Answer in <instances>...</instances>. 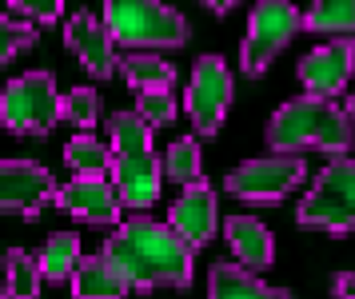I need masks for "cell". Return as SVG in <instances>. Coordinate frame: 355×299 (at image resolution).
<instances>
[{"label": "cell", "mask_w": 355, "mask_h": 299, "mask_svg": "<svg viewBox=\"0 0 355 299\" xmlns=\"http://www.w3.org/2000/svg\"><path fill=\"white\" fill-rule=\"evenodd\" d=\"M56 180L36 160H0V212L36 220L44 204H56Z\"/></svg>", "instance_id": "30bf717a"}, {"label": "cell", "mask_w": 355, "mask_h": 299, "mask_svg": "<svg viewBox=\"0 0 355 299\" xmlns=\"http://www.w3.org/2000/svg\"><path fill=\"white\" fill-rule=\"evenodd\" d=\"M304 180H307L304 156H259L232 168L224 176V191L240 204L272 207V204H284Z\"/></svg>", "instance_id": "ba28073f"}, {"label": "cell", "mask_w": 355, "mask_h": 299, "mask_svg": "<svg viewBox=\"0 0 355 299\" xmlns=\"http://www.w3.org/2000/svg\"><path fill=\"white\" fill-rule=\"evenodd\" d=\"M64 120L76 124L84 136H92V128L100 124V92L96 88H72L64 96Z\"/></svg>", "instance_id": "cb8c5ba5"}, {"label": "cell", "mask_w": 355, "mask_h": 299, "mask_svg": "<svg viewBox=\"0 0 355 299\" xmlns=\"http://www.w3.org/2000/svg\"><path fill=\"white\" fill-rule=\"evenodd\" d=\"M33 44H36V24L20 20V16H0V64H8Z\"/></svg>", "instance_id": "484cf974"}, {"label": "cell", "mask_w": 355, "mask_h": 299, "mask_svg": "<svg viewBox=\"0 0 355 299\" xmlns=\"http://www.w3.org/2000/svg\"><path fill=\"white\" fill-rule=\"evenodd\" d=\"M44 284V271H40V255L28 252H8L4 255V287L12 299H36Z\"/></svg>", "instance_id": "44dd1931"}, {"label": "cell", "mask_w": 355, "mask_h": 299, "mask_svg": "<svg viewBox=\"0 0 355 299\" xmlns=\"http://www.w3.org/2000/svg\"><path fill=\"white\" fill-rule=\"evenodd\" d=\"M208 8H211V12H220V16H224V12H232V8H236V4H232V0H224V4H216V0H211Z\"/></svg>", "instance_id": "f1b7e54d"}, {"label": "cell", "mask_w": 355, "mask_h": 299, "mask_svg": "<svg viewBox=\"0 0 355 299\" xmlns=\"http://www.w3.org/2000/svg\"><path fill=\"white\" fill-rule=\"evenodd\" d=\"M56 207L80 223L108 228V223H120V207L124 204H120V196L112 188V176H72L64 188L56 191Z\"/></svg>", "instance_id": "4fadbf2b"}, {"label": "cell", "mask_w": 355, "mask_h": 299, "mask_svg": "<svg viewBox=\"0 0 355 299\" xmlns=\"http://www.w3.org/2000/svg\"><path fill=\"white\" fill-rule=\"evenodd\" d=\"M304 32L327 40H355V0H315L304 8Z\"/></svg>", "instance_id": "ac0fdd59"}, {"label": "cell", "mask_w": 355, "mask_h": 299, "mask_svg": "<svg viewBox=\"0 0 355 299\" xmlns=\"http://www.w3.org/2000/svg\"><path fill=\"white\" fill-rule=\"evenodd\" d=\"M120 76L128 80V88H136V96H140V92L172 88V84H176V68L164 60V56L136 52V56H124V60H120Z\"/></svg>", "instance_id": "d6986e66"}, {"label": "cell", "mask_w": 355, "mask_h": 299, "mask_svg": "<svg viewBox=\"0 0 355 299\" xmlns=\"http://www.w3.org/2000/svg\"><path fill=\"white\" fill-rule=\"evenodd\" d=\"M108 148H112V188L120 204L132 212H148L160 200L164 164L152 152V128L136 112L108 116Z\"/></svg>", "instance_id": "3957f363"}, {"label": "cell", "mask_w": 355, "mask_h": 299, "mask_svg": "<svg viewBox=\"0 0 355 299\" xmlns=\"http://www.w3.org/2000/svg\"><path fill=\"white\" fill-rule=\"evenodd\" d=\"M64 164L72 168L76 176H104L112 168V148L96 136H72L64 148Z\"/></svg>", "instance_id": "7402d4cb"}, {"label": "cell", "mask_w": 355, "mask_h": 299, "mask_svg": "<svg viewBox=\"0 0 355 299\" xmlns=\"http://www.w3.org/2000/svg\"><path fill=\"white\" fill-rule=\"evenodd\" d=\"M232 96H236V80L224 56H200L192 64V80L184 88V112L192 120L196 136H216L224 128L227 112H232Z\"/></svg>", "instance_id": "9c48e42d"}, {"label": "cell", "mask_w": 355, "mask_h": 299, "mask_svg": "<svg viewBox=\"0 0 355 299\" xmlns=\"http://www.w3.org/2000/svg\"><path fill=\"white\" fill-rule=\"evenodd\" d=\"M352 72H355V40H323L295 68L307 96H320V100H339L352 88Z\"/></svg>", "instance_id": "8fae6325"}, {"label": "cell", "mask_w": 355, "mask_h": 299, "mask_svg": "<svg viewBox=\"0 0 355 299\" xmlns=\"http://www.w3.org/2000/svg\"><path fill=\"white\" fill-rule=\"evenodd\" d=\"M208 299H291L284 287L256 280V271L240 264H216L208 271Z\"/></svg>", "instance_id": "e0dca14e"}, {"label": "cell", "mask_w": 355, "mask_h": 299, "mask_svg": "<svg viewBox=\"0 0 355 299\" xmlns=\"http://www.w3.org/2000/svg\"><path fill=\"white\" fill-rule=\"evenodd\" d=\"M0 299H12V296H8V287H4V284H0Z\"/></svg>", "instance_id": "4dcf8cb0"}, {"label": "cell", "mask_w": 355, "mask_h": 299, "mask_svg": "<svg viewBox=\"0 0 355 299\" xmlns=\"http://www.w3.org/2000/svg\"><path fill=\"white\" fill-rule=\"evenodd\" d=\"M168 228L192 252H200L204 244L216 239V232H220V200H216V188H211L208 180H200V184L180 191L176 204L168 207Z\"/></svg>", "instance_id": "7c38bea8"}, {"label": "cell", "mask_w": 355, "mask_h": 299, "mask_svg": "<svg viewBox=\"0 0 355 299\" xmlns=\"http://www.w3.org/2000/svg\"><path fill=\"white\" fill-rule=\"evenodd\" d=\"M104 255L124 271L132 291L188 287L196 271V252L168 228V220L132 216L104 239Z\"/></svg>", "instance_id": "6da1fadb"}, {"label": "cell", "mask_w": 355, "mask_h": 299, "mask_svg": "<svg viewBox=\"0 0 355 299\" xmlns=\"http://www.w3.org/2000/svg\"><path fill=\"white\" fill-rule=\"evenodd\" d=\"M343 108H347V116H352V124H355V96H347V104H343Z\"/></svg>", "instance_id": "f546056e"}, {"label": "cell", "mask_w": 355, "mask_h": 299, "mask_svg": "<svg viewBox=\"0 0 355 299\" xmlns=\"http://www.w3.org/2000/svg\"><path fill=\"white\" fill-rule=\"evenodd\" d=\"M80 236L76 232H52L49 244H44V252H40V271H44V280L49 284H72V275L80 268Z\"/></svg>", "instance_id": "ffe728a7"}, {"label": "cell", "mask_w": 355, "mask_h": 299, "mask_svg": "<svg viewBox=\"0 0 355 299\" xmlns=\"http://www.w3.org/2000/svg\"><path fill=\"white\" fill-rule=\"evenodd\" d=\"M331 296L355 299V271H336V275H331Z\"/></svg>", "instance_id": "83f0119b"}, {"label": "cell", "mask_w": 355, "mask_h": 299, "mask_svg": "<svg viewBox=\"0 0 355 299\" xmlns=\"http://www.w3.org/2000/svg\"><path fill=\"white\" fill-rule=\"evenodd\" d=\"M300 32H304V8H295L288 0H259L240 40V72L259 80Z\"/></svg>", "instance_id": "52a82bcc"}, {"label": "cell", "mask_w": 355, "mask_h": 299, "mask_svg": "<svg viewBox=\"0 0 355 299\" xmlns=\"http://www.w3.org/2000/svg\"><path fill=\"white\" fill-rule=\"evenodd\" d=\"M60 12H64L60 0H12L8 4V16H20L28 24H56Z\"/></svg>", "instance_id": "4316f807"}, {"label": "cell", "mask_w": 355, "mask_h": 299, "mask_svg": "<svg viewBox=\"0 0 355 299\" xmlns=\"http://www.w3.org/2000/svg\"><path fill=\"white\" fill-rule=\"evenodd\" d=\"M176 112H180V104H176V96H172V88L136 96V116H140L152 132H156V128H168L172 120H176Z\"/></svg>", "instance_id": "d4e9b609"}, {"label": "cell", "mask_w": 355, "mask_h": 299, "mask_svg": "<svg viewBox=\"0 0 355 299\" xmlns=\"http://www.w3.org/2000/svg\"><path fill=\"white\" fill-rule=\"evenodd\" d=\"M295 223L323 236L355 232V160H327L295 207Z\"/></svg>", "instance_id": "5b68a950"}, {"label": "cell", "mask_w": 355, "mask_h": 299, "mask_svg": "<svg viewBox=\"0 0 355 299\" xmlns=\"http://www.w3.org/2000/svg\"><path fill=\"white\" fill-rule=\"evenodd\" d=\"M64 120V96L56 92L52 72H24L0 92V124L12 136H49Z\"/></svg>", "instance_id": "8992f818"}, {"label": "cell", "mask_w": 355, "mask_h": 299, "mask_svg": "<svg viewBox=\"0 0 355 299\" xmlns=\"http://www.w3.org/2000/svg\"><path fill=\"white\" fill-rule=\"evenodd\" d=\"M263 140L272 148V156L323 152L327 160H347L355 144V124L343 104L304 92V96H291L288 104H279L272 112Z\"/></svg>", "instance_id": "7a4b0ae2"}, {"label": "cell", "mask_w": 355, "mask_h": 299, "mask_svg": "<svg viewBox=\"0 0 355 299\" xmlns=\"http://www.w3.org/2000/svg\"><path fill=\"white\" fill-rule=\"evenodd\" d=\"M164 176H168L172 184H184V188H192V184L204 180V156H200V144H196L192 136L176 140L164 152Z\"/></svg>", "instance_id": "603a6c76"}, {"label": "cell", "mask_w": 355, "mask_h": 299, "mask_svg": "<svg viewBox=\"0 0 355 299\" xmlns=\"http://www.w3.org/2000/svg\"><path fill=\"white\" fill-rule=\"evenodd\" d=\"M64 44L88 68V76L112 80L120 72V56H116V44H112V36H108V28H104V16H92L88 8L72 12L64 24Z\"/></svg>", "instance_id": "5bb4252c"}, {"label": "cell", "mask_w": 355, "mask_h": 299, "mask_svg": "<svg viewBox=\"0 0 355 299\" xmlns=\"http://www.w3.org/2000/svg\"><path fill=\"white\" fill-rule=\"evenodd\" d=\"M224 239L232 248V255L240 259V268L268 271L275 264V236L268 232V223L256 220V216H227Z\"/></svg>", "instance_id": "9a60e30c"}, {"label": "cell", "mask_w": 355, "mask_h": 299, "mask_svg": "<svg viewBox=\"0 0 355 299\" xmlns=\"http://www.w3.org/2000/svg\"><path fill=\"white\" fill-rule=\"evenodd\" d=\"M132 284L124 280V271L116 268L104 252L84 255L76 275H72V296L76 299H124Z\"/></svg>", "instance_id": "2e32d148"}, {"label": "cell", "mask_w": 355, "mask_h": 299, "mask_svg": "<svg viewBox=\"0 0 355 299\" xmlns=\"http://www.w3.org/2000/svg\"><path fill=\"white\" fill-rule=\"evenodd\" d=\"M104 28L116 48H136V52L180 48L192 36V24L184 20V12L172 4H156V0H108Z\"/></svg>", "instance_id": "277c9868"}]
</instances>
